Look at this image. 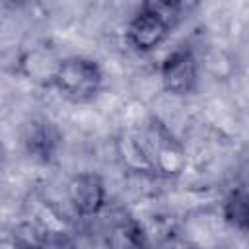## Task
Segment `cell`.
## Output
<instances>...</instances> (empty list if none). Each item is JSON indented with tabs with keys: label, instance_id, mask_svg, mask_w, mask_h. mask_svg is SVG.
<instances>
[{
	"label": "cell",
	"instance_id": "6da1fadb",
	"mask_svg": "<svg viewBox=\"0 0 249 249\" xmlns=\"http://www.w3.org/2000/svg\"><path fill=\"white\" fill-rule=\"evenodd\" d=\"M105 84V72L101 64L84 54H70L58 58L49 86H53L60 97L70 103L93 101Z\"/></svg>",
	"mask_w": 249,
	"mask_h": 249
},
{
	"label": "cell",
	"instance_id": "7a4b0ae2",
	"mask_svg": "<svg viewBox=\"0 0 249 249\" xmlns=\"http://www.w3.org/2000/svg\"><path fill=\"white\" fill-rule=\"evenodd\" d=\"M146 144L152 154L156 177L177 179L187 169V148L160 117H150Z\"/></svg>",
	"mask_w": 249,
	"mask_h": 249
},
{
	"label": "cell",
	"instance_id": "3957f363",
	"mask_svg": "<svg viewBox=\"0 0 249 249\" xmlns=\"http://www.w3.org/2000/svg\"><path fill=\"white\" fill-rule=\"evenodd\" d=\"M161 88L175 97L193 95L200 80V64L195 51L187 45L173 49L160 64Z\"/></svg>",
	"mask_w": 249,
	"mask_h": 249
},
{
	"label": "cell",
	"instance_id": "277c9868",
	"mask_svg": "<svg viewBox=\"0 0 249 249\" xmlns=\"http://www.w3.org/2000/svg\"><path fill=\"white\" fill-rule=\"evenodd\" d=\"M66 196L72 212L82 218H95L107 206V187L97 171H78L70 177L66 185Z\"/></svg>",
	"mask_w": 249,
	"mask_h": 249
},
{
	"label": "cell",
	"instance_id": "5b68a950",
	"mask_svg": "<svg viewBox=\"0 0 249 249\" xmlns=\"http://www.w3.org/2000/svg\"><path fill=\"white\" fill-rule=\"evenodd\" d=\"M23 210L25 220L39 228L51 241H64L72 231V222L64 216V212L37 189L27 193L23 200Z\"/></svg>",
	"mask_w": 249,
	"mask_h": 249
},
{
	"label": "cell",
	"instance_id": "8992f818",
	"mask_svg": "<svg viewBox=\"0 0 249 249\" xmlns=\"http://www.w3.org/2000/svg\"><path fill=\"white\" fill-rule=\"evenodd\" d=\"M171 31L173 27L169 23H165L161 18L154 16L146 8L138 6V10L132 14L124 27V39L136 53L148 54L161 47L171 35Z\"/></svg>",
	"mask_w": 249,
	"mask_h": 249
},
{
	"label": "cell",
	"instance_id": "52a82bcc",
	"mask_svg": "<svg viewBox=\"0 0 249 249\" xmlns=\"http://www.w3.org/2000/svg\"><path fill=\"white\" fill-rule=\"evenodd\" d=\"M21 146L29 158L49 163L56 158L62 146V132L51 119L31 117L21 128Z\"/></svg>",
	"mask_w": 249,
	"mask_h": 249
},
{
	"label": "cell",
	"instance_id": "ba28073f",
	"mask_svg": "<svg viewBox=\"0 0 249 249\" xmlns=\"http://www.w3.org/2000/svg\"><path fill=\"white\" fill-rule=\"evenodd\" d=\"M115 154L119 163L134 175L140 177H156V169H154V161H152V154L150 148L146 144V138L138 136L132 130H121L115 136Z\"/></svg>",
	"mask_w": 249,
	"mask_h": 249
},
{
	"label": "cell",
	"instance_id": "9c48e42d",
	"mask_svg": "<svg viewBox=\"0 0 249 249\" xmlns=\"http://www.w3.org/2000/svg\"><path fill=\"white\" fill-rule=\"evenodd\" d=\"M105 245L107 249H150L142 224L132 216H121L111 224Z\"/></svg>",
	"mask_w": 249,
	"mask_h": 249
},
{
	"label": "cell",
	"instance_id": "30bf717a",
	"mask_svg": "<svg viewBox=\"0 0 249 249\" xmlns=\"http://www.w3.org/2000/svg\"><path fill=\"white\" fill-rule=\"evenodd\" d=\"M222 218L228 226H231L233 230L245 233L247 231V224H249V202H247V191L243 185L233 187L224 202H222Z\"/></svg>",
	"mask_w": 249,
	"mask_h": 249
},
{
	"label": "cell",
	"instance_id": "8fae6325",
	"mask_svg": "<svg viewBox=\"0 0 249 249\" xmlns=\"http://www.w3.org/2000/svg\"><path fill=\"white\" fill-rule=\"evenodd\" d=\"M8 233L14 243V249H49L51 243H54L25 218L18 222L14 228H10Z\"/></svg>",
	"mask_w": 249,
	"mask_h": 249
},
{
	"label": "cell",
	"instance_id": "7c38bea8",
	"mask_svg": "<svg viewBox=\"0 0 249 249\" xmlns=\"http://www.w3.org/2000/svg\"><path fill=\"white\" fill-rule=\"evenodd\" d=\"M142 8H146L148 12H152L154 16L161 18L165 23H169L171 27L177 25V21L183 16V2H173V0H146L140 4Z\"/></svg>",
	"mask_w": 249,
	"mask_h": 249
},
{
	"label": "cell",
	"instance_id": "4fadbf2b",
	"mask_svg": "<svg viewBox=\"0 0 249 249\" xmlns=\"http://www.w3.org/2000/svg\"><path fill=\"white\" fill-rule=\"evenodd\" d=\"M158 249H198L191 239L187 237H181V235H167L160 245Z\"/></svg>",
	"mask_w": 249,
	"mask_h": 249
},
{
	"label": "cell",
	"instance_id": "5bb4252c",
	"mask_svg": "<svg viewBox=\"0 0 249 249\" xmlns=\"http://www.w3.org/2000/svg\"><path fill=\"white\" fill-rule=\"evenodd\" d=\"M6 160H8V152H6L4 142L0 140V171H2V169H4V165H6Z\"/></svg>",
	"mask_w": 249,
	"mask_h": 249
}]
</instances>
